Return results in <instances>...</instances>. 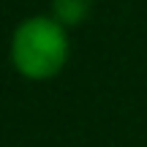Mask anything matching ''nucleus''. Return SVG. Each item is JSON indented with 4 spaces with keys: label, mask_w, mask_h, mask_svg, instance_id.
I'll return each mask as SVG.
<instances>
[{
    "label": "nucleus",
    "mask_w": 147,
    "mask_h": 147,
    "mask_svg": "<svg viewBox=\"0 0 147 147\" xmlns=\"http://www.w3.org/2000/svg\"><path fill=\"white\" fill-rule=\"evenodd\" d=\"M68 27H63L52 14L25 16L11 33L8 60L11 68L30 82L55 79L68 63Z\"/></svg>",
    "instance_id": "obj_1"
},
{
    "label": "nucleus",
    "mask_w": 147,
    "mask_h": 147,
    "mask_svg": "<svg viewBox=\"0 0 147 147\" xmlns=\"http://www.w3.org/2000/svg\"><path fill=\"white\" fill-rule=\"evenodd\" d=\"M49 14L63 27L79 25V22H84L87 14H90V0H52V11H49Z\"/></svg>",
    "instance_id": "obj_2"
}]
</instances>
